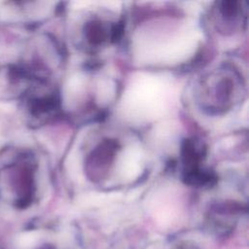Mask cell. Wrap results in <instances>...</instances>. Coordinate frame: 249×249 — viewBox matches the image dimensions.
I'll use <instances>...</instances> for the list:
<instances>
[{
    "instance_id": "obj_1",
    "label": "cell",
    "mask_w": 249,
    "mask_h": 249,
    "mask_svg": "<svg viewBox=\"0 0 249 249\" xmlns=\"http://www.w3.org/2000/svg\"><path fill=\"white\" fill-rule=\"evenodd\" d=\"M170 96V86L165 80L155 76H141L125 92L123 109L128 117L154 119L163 114Z\"/></svg>"
},
{
    "instance_id": "obj_2",
    "label": "cell",
    "mask_w": 249,
    "mask_h": 249,
    "mask_svg": "<svg viewBox=\"0 0 249 249\" xmlns=\"http://www.w3.org/2000/svg\"><path fill=\"white\" fill-rule=\"evenodd\" d=\"M142 165V154L138 149H129L124 158L123 172L125 178L132 179L136 177Z\"/></svg>"
},
{
    "instance_id": "obj_3",
    "label": "cell",
    "mask_w": 249,
    "mask_h": 249,
    "mask_svg": "<svg viewBox=\"0 0 249 249\" xmlns=\"http://www.w3.org/2000/svg\"><path fill=\"white\" fill-rule=\"evenodd\" d=\"M36 240V234L33 232H27L19 235L17 238L16 246L18 249H29Z\"/></svg>"
}]
</instances>
